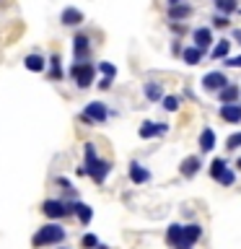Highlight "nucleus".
<instances>
[{
    "label": "nucleus",
    "mask_w": 241,
    "mask_h": 249,
    "mask_svg": "<svg viewBox=\"0 0 241 249\" xmlns=\"http://www.w3.org/2000/svg\"><path fill=\"white\" fill-rule=\"evenodd\" d=\"M81 247H83V249H96V247H99L96 233H86V236L81 239Z\"/></svg>",
    "instance_id": "32"
},
{
    "label": "nucleus",
    "mask_w": 241,
    "mask_h": 249,
    "mask_svg": "<svg viewBox=\"0 0 241 249\" xmlns=\"http://www.w3.org/2000/svg\"><path fill=\"white\" fill-rule=\"evenodd\" d=\"M99 89H101V91H109V89H112V78H101V81H99Z\"/></svg>",
    "instance_id": "35"
},
{
    "label": "nucleus",
    "mask_w": 241,
    "mask_h": 249,
    "mask_svg": "<svg viewBox=\"0 0 241 249\" xmlns=\"http://www.w3.org/2000/svg\"><path fill=\"white\" fill-rule=\"evenodd\" d=\"M213 5H215V11L223 13V16H231V13L239 11V0H213Z\"/></svg>",
    "instance_id": "22"
},
{
    "label": "nucleus",
    "mask_w": 241,
    "mask_h": 249,
    "mask_svg": "<svg viewBox=\"0 0 241 249\" xmlns=\"http://www.w3.org/2000/svg\"><path fill=\"white\" fill-rule=\"evenodd\" d=\"M236 169H241V156H239V161H236Z\"/></svg>",
    "instance_id": "38"
},
{
    "label": "nucleus",
    "mask_w": 241,
    "mask_h": 249,
    "mask_svg": "<svg viewBox=\"0 0 241 249\" xmlns=\"http://www.w3.org/2000/svg\"><path fill=\"white\" fill-rule=\"evenodd\" d=\"M96 68H99V73L104 75V78H114L117 75V68L112 65V62H99Z\"/></svg>",
    "instance_id": "31"
},
{
    "label": "nucleus",
    "mask_w": 241,
    "mask_h": 249,
    "mask_svg": "<svg viewBox=\"0 0 241 249\" xmlns=\"http://www.w3.org/2000/svg\"><path fill=\"white\" fill-rule=\"evenodd\" d=\"M60 21H62V26H81V23H83V11L68 5L65 11L60 13Z\"/></svg>",
    "instance_id": "14"
},
{
    "label": "nucleus",
    "mask_w": 241,
    "mask_h": 249,
    "mask_svg": "<svg viewBox=\"0 0 241 249\" xmlns=\"http://www.w3.org/2000/svg\"><path fill=\"white\" fill-rule=\"evenodd\" d=\"M213 26L215 29H228L231 26V21H228V16H223V13H218L215 18H213Z\"/></svg>",
    "instance_id": "33"
},
{
    "label": "nucleus",
    "mask_w": 241,
    "mask_h": 249,
    "mask_svg": "<svg viewBox=\"0 0 241 249\" xmlns=\"http://www.w3.org/2000/svg\"><path fill=\"white\" fill-rule=\"evenodd\" d=\"M218 114H221V120H223V122L239 124V122H241V104H239V101H233V104H221Z\"/></svg>",
    "instance_id": "10"
},
{
    "label": "nucleus",
    "mask_w": 241,
    "mask_h": 249,
    "mask_svg": "<svg viewBox=\"0 0 241 249\" xmlns=\"http://www.w3.org/2000/svg\"><path fill=\"white\" fill-rule=\"evenodd\" d=\"M161 104H163V109H166V112H176V109H179V104H182V99L171 93V96H163V101H161Z\"/></svg>",
    "instance_id": "27"
},
{
    "label": "nucleus",
    "mask_w": 241,
    "mask_h": 249,
    "mask_svg": "<svg viewBox=\"0 0 241 249\" xmlns=\"http://www.w3.org/2000/svg\"><path fill=\"white\" fill-rule=\"evenodd\" d=\"M223 86H228V78H225L223 70H210V73L202 75V89L205 91H221Z\"/></svg>",
    "instance_id": "7"
},
{
    "label": "nucleus",
    "mask_w": 241,
    "mask_h": 249,
    "mask_svg": "<svg viewBox=\"0 0 241 249\" xmlns=\"http://www.w3.org/2000/svg\"><path fill=\"white\" fill-rule=\"evenodd\" d=\"M225 169H228V161H225V159H213V163H210V177L218 179Z\"/></svg>",
    "instance_id": "26"
},
{
    "label": "nucleus",
    "mask_w": 241,
    "mask_h": 249,
    "mask_svg": "<svg viewBox=\"0 0 241 249\" xmlns=\"http://www.w3.org/2000/svg\"><path fill=\"white\" fill-rule=\"evenodd\" d=\"M127 177H130V182H132V184H145V182H151V171H148L143 163H138V161H132V163H130Z\"/></svg>",
    "instance_id": "11"
},
{
    "label": "nucleus",
    "mask_w": 241,
    "mask_h": 249,
    "mask_svg": "<svg viewBox=\"0 0 241 249\" xmlns=\"http://www.w3.org/2000/svg\"><path fill=\"white\" fill-rule=\"evenodd\" d=\"M62 60H60V54H52L50 57V78L52 81H62Z\"/></svg>",
    "instance_id": "24"
},
{
    "label": "nucleus",
    "mask_w": 241,
    "mask_h": 249,
    "mask_svg": "<svg viewBox=\"0 0 241 249\" xmlns=\"http://www.w3.org/2000/svg\"><path fill=\"white\" fill-rule=\"evenodd\" d=\"M225 148H228V151H239L241 148V132H233V135L225 138Z\"/></svg>",
    "instance_id": "30"
},
{
    "label": "nucleus",
    "mask_w": 241,
    "mask_h": 249,
    "mask_svg": "<svg viewBox=\"0 0 241 249\" xmlns=\"http://www.w3.org/2000/svg\"><path fill=\"white\" fill-rule=\"evenodd\" d=\"M60 249H65V247H60Z\"/></svg>",
    "instance_id": "39"
},
{
    "label": "nucleus",
    "mask_w": 241,
    "mask_h": 249,
    "mask_svg": "<svg viewBox=\"0 0 241 249\" xmlns=\"http://www.w3.org/2000/svg\"><path fill=\"white\" fill-rule=\"evenodd\" d=\"M93 75H96V65L88 60L83 62H73V68H70V78L78 83V89H88L93 83Z\"/></svg>",
    "instance_id": "3"
},
{
    "label": "nucleus",
    "mask_w": 241,
    "mask_h": 249,
    "mask_svg": "<svg viewBox=\"0 0 241 249\" xmlns=\"http://www.w3.org/2000/svg\"><path fill=\"white\" fill-rule=\"evenodd\" d=\"M231 42L228 39H221V42H215L213 44V50H210V57L213 60H225V57H231Z\"/></svg>",
    "instance_id": "21"
},
{
    "label": "nucleus",
    "mask_w": 241,
    "mask_h": 249,
    "mask_svg": "<svg viewBox=\"0 0 241 249\" xmlns=\"http://www.w3.org/2000/svg\"><path fill=\"white\" fill-rule=\"evenodd\" d=\"M239 93H241L239 86L228 83V86H223V89L218 91V101H221V104H233V101H239Z\"/></svg>",
    "instance_id": "16"
},
{
    "label": "nucleus",
    "mask_w": 241,
    "mask_h": 249,
    "mask_svg": "<svg viewBox=\"0 0 241 249\" xmlns=\"http://www.w3.org/2000/svg\"><path fill=\"white\" fill-rule=\"evenodd\" d=\"M215 148V130L213 127H202L200 132V153H210Z\"/></svg>",
    "instance_id": "18"
},
{
    "label": "nucleus",
    "mask_w": 241,
    "mask_h": 249,
    "mask_svg": "<svg viewBox=\"0 0 241 249\" xmlns=\"http://www.w3.org/2000/svg\"><path fill=\"white\" fill-rule=\"evenodd\" d=\"M62 239H65V229H62L57 221H52V223L42 226V229L34 233L31 244H34L36 249H42V247H54V244H60Z\"/></svg>",
    "instance_id": "1"
},
{
    "label": "nucleus",
    "mask_w": 241,
    "mask_h": 249,
    "mask_svg": "<svg viewBox=\"0 0 241 249\" xmlns=\"http://www.w3.org/2000/svg\"><path fill=\"white\" fill-rule=\"evenodd\" d=\"M202 236V226L200 223H187L182 229V239H179V244L174 249H192L194 241H200Z\"/></svg>",
    "instance_id": "5"
},
{
    "label": "nucleus",
    "mask_w": 241,
    "mask_h": 249,
    "mask_svg": "<svg viewBox=\"0 0 241 249\" xmlns=\"http://www.w3.org/2000/svg\"><path fill=\"white\" fill-rule=\"evenodd\" d=\"M182 229H184L182 223H171V226H169V231H166V244L176 247V244H179V239H182Z\"/></svg>",
    "instance_id": "25"
},
{
    "label": "nucleus",
    "mask_w": 241,
    "mask_h": 249,
    "mask_svg": "<svg viewBox=\"0 0 241 249\" xmlns=\"http://www.w3.org/2000/svg\"><path fill=\"white\" fill-rule=\"evenodd\" d=\"M215 182H221V187H233V182H236V174H233V169H225L223 174L215 179Z\"/></svg>",
    "instance_id": "28"
},
{
    "label": "nucleus",
    "mask_w": 241,
    "mask_h": 249,
    "mask_svg": "<svg viewBox=\"0 0 241 249\" xmlns=\"http://www.w3.org/2000/svg\"><path fill=\"white\" fill-rule=\"evenodd\" d=\"M83 153H86V166H91V163L99 159V156H96V145H93V143H86L83 145Z\"/></svg>",
    "instance_id": "29"
},
{
    "label": "nucleus",
    "mask_w": 241,
    "mask_h": 249,
    "mask_svg": "<svg viewBox=\"0 0 241 249\" xmlns=\"http://www.w3.org/2000/svg\"><path fill=\"white\" fill-rule=\"evenodd\" d=\"M75 215H78V221H81L83 226H88L91 218H93V210H91V205H86V202H78V200H75Z\"/></svg>",
    "instance_id": "23"
},
{
    "label": "nucleus",
    "mask_w": 241,
    "mask_h": 249,
    "mask_svg": "<svg viewBox=\"0 0 241 249\" xmlns=\"http://www.w3.org/2000/svg\"><path fill=\"white\" fill-rule=\"evenodd\" d=\"M223 62H225L228 68H241V54H236V57H225Z\"/></svg>",
    "instance_id": "34"
},
{
    "label": "nucleus",
    "mask_w": 241,
    "mask_h": 249,
    "mask_svg": "<svg viewBox=\"0 0 241 249\" xmlns=\"http://www.w3.org/2000/svg\"><path fill=\"white\" fill-rule=\"evenodd\" d=\"M88 54H91V39L86 34H75L73 36V60L83 62V60H88Z\"/></svg>",
    "instance_id": "8"
},
{
    "label": "nucleus",
    "mask_w": 241,
    "mask_h": 249,
    "mask_svg": "<svg viewBox=\"0 0 241 249\" xmlns=\"http://www.w3.org/2000/svg\"><path fill=\"white\" fill-rule=\"evenodd\" d=\"M163 132H169V124L166 122H143V127H140V138L151 140L155 135H163Z\"/></svg>",
    "instance_id": "13"
},
{
    "label": "nucleus",
    "mask_w": 241,
    "mask_h": 249,
    "mask_svg": "<svg viewBox=\"0 0 241 249\" xmlns=\"http://www.w3.org/2000/svg\"><path fill=\"white\" fill-rule=\"evenodd\" d=\"M202 57H205V50H200V47H187V50H182V60L187 62V65H200Z\"/></svg>",
    "instance_id": "20"
},
{
    "label": "nucleus",
    "mask_w": 241,
    "mask_h": 249,
    "mask_svg": "<svg viewBox=\"0 0 241 249\" xmlns=\"http://www.w3.org/2000/svg\"><path fill=\"white\" fill-rule=\"evenodd\" d=\"M86 171H88V177H91L96 184H104L106 177L112 174V163L104 161V159H96V161L91 163V166H86Z\"/></svg>",
    "instance_id": "6"
},
{
    "label": "nucleus",
    "mask_w": 241,
    "mask_h": 249,
    "mask_svg": "<svg viewBox=\"0 0 241 249\" xmlns=\"http://www.w3.org/2000/svg\"><path fill=\"white\" fill-rule=\"evenodd\" d=\"M42 213L52 221H60V218H68V215H75V202H68V200H44L42 202Z\"/></svg>",
    "instance_id": "2"
},
{
    "label": "nucleus",
    "mask_w": 241,
    "mask_h": 249,
    "mask_svg": "<svg viewBox=\"0 0 241 249\" xmlns=\"http://www.w3.org/2000/svg\"><path fill=\"white\" fill-rule=\"evenodd\" d=\"M233 39H236V42L241 44V29H236V31H233Z\"/></svg>",
    "instance_id": "36"
},
{
    "label": "nucleus",
    "mask_w": 241,
    "mask_h": 249,
    "mask_svg": "<svg viewBox=\"0 0 241 249\" xmlns=\"http://www.w3.org/2000/svg\"><path fill=\"white\" fill-rule=\"evenodd\" d=\"M143 91H145V99H148V101H153V104H158V101H163V86H161V83L148 81V83L143 86Z\"/></svg>",
    "instance_id": "19"
},
{
    "label": "nucleus",
    "mask_w": 241,
    "mask_h": 249,
    "mask_svg": "<svg viewBox=\"0 0 241 249\" xmlns=\"http://www.w3.org/2000/svg\"><path fill=\"white\" fill-rule=\"evenodd\" d=\"M192 39H194V47H200V50H205V52L215 44L213 29H210V26H197V29L192 31Z\"/></svg>",
    "instance_id": "9"
},
{
    "label": "nucleus",
    "mask_w": 241,
    "mask_h": 249,
    "mask_svg": "<svg viewBox=\"0 0 241 249\" xmlns=\"http://www.w3.org/2000/svg\"><path fill=\"white\" fill-rule=\"evenodd\" d=\"M109 109H106V104H101V101H91V104H86V109L81 112V120L86 122V124H104L106 120H109Z\"/></svg>",
    "instance_id": "4"
},
{
    "label": "nucleus",
    "mask_w": 241,
    "mask_h": 249,
    "mask_svg": "<svg viewBox=\"0 0 241 249\" xmlns=\"http://www.w3.org/2000/svg\"><path fill=\"white\" fill-rule=\"evenodd\" d=\"M200 166H202V159H200V156H187V159L179 163V174L187 177V179H192V177L200 171Z\"/></svg>",
    "instance_id": "12"
},
{
    "label": "nucleus",
    "mask_w": 241,
    "mask_h": 249,
    "mask_svg": "<svg viewBox=\"0 0 241 249\" xmlns=\"http://www.w3.org/2000/svg\"><path fill=\"white\" fill-rule=\"evenodd\" d=\"M174 3H184V0H169V5H174Z\"/></svg>",
    "instance_id": "37"
},
{
    "label": "nucleus",
    "mask_w": 241,
    "mask_h": 249,
    "mask_svg": "<svg viewBox=\"0 0 241 249\" xmlns=\"http://www.w3.org/2000/svg\"><path fill=\"white\" fill-rule=\"evenodd\" d=\"M23 68L31 70V73H42V70L47 68V60L39 52H31V54H26V60H23Z\"/></svg>",
    "instance_id": "17"
},
{
    "label": "nucleus",
    "mask_w": 241,
    "mask_h": 249,
    "mask_svg": "<svg viewBox=\"0 0 241 249\" xmlns=\"http://www.w3.org/2000/svg\"><path fill=\"white\" fill-rule=\"evenodd\" d=\"M192 13H194V8L187 5V3H174V5H169V18H171V21H184V18H189Z\"/></svg>",
    "instance_id": "15"
}]
</instances>
